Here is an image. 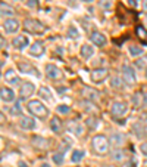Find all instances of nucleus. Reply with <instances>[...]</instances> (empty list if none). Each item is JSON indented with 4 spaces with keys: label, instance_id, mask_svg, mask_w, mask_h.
Masks as SVG:
<instances>
[{
    "label": "nucleus",
    "instance_id": "1",
    "mask_svg": "<svg viewBox=\"0 0 147 167\" xmlns=\"http://www.w3.org/2000/svg\"><path fill=\"white\" fill-rule=\"evenodd\" d=\"M91 146L97 155H106L110 149V141L103 135H96L91 139Z\"/></svg>",
    "mask_w": 147,
    "mask_h": 167
},
{
    "label": "nucleus",
    "instance_id": "2",
    "mask_svg": "<svg viewBox=\"0 0 147 167\" xmlns=\"http://www.w3.org/2000/svg\"><path fill=\"white\" fill-rule=\"evenodd\" d=\"M27 108H28V111L37 117V118H41V120H44V118H47V116H49V110L46 108V105L43 104V102H40V101H30L28 102V105H27Z\"/></svg>",
    "mask_w": 147,
    "mask_h": 167
},
{
    "label": "nucleus",
    "instance_id": "3",
    "mask_svg": "<svg viewBox=\"0 0 147 167\" xmlns=\"http://www.w3.org/2000/svg\"><path fill=\"white\" fill-rule=\"evenodd\" d=\"M24 30L27 33H31V34H43L46 31V25H43L38 19L28 18L24 21Z\"/></svg>",
    "mask_w": 147,
    "mask_h": 167
},
{
    "label": "nucleus",
    "instance_id": "4",
    "mask_svg": "<svg viewBox=\"0 0 147 167\" xmlns=\"http://www.w3.org/2000/svg\"><path fill=\"white\" fill-rule=\"evenodd\" d=\"M127 111H128V105L125 102H122V101H115L112 104V107H110V114L113 117H116V118L118 117H122Z\"/></svg>",
    "mask_w": 147,
    "mask_h": 167
},
{
    "label": "nucleus",
    "instance_id": "5",
    "mask_svg": "<svg viewBox=\"0 0 147 167\" xmlns=\"http://www.w3.org/2000/svg\"><path fill=\"white\" fill-rule=\"evenodd\" d=\"M108 76H109L108 68H94L91 73V80L94 83H102L103 80H106Z\"/></svg>",
    "mask_w": 147,
    "mask_h": 167
},
{
    "label": "nucleus",
    "instance_id": "6",
    "mask_svg": "<svg viewBox=\"0 0 147 167\" xmlns=\"http://www.w3.org/2000/svg\"><path fill=\"white\" fill-rule=\"evenodd\" d=\"M34 90H36V87H34V84L31 82H24L21 84V87H19V95H21L22 99H27V98H30L34 93Z\"/></svg>",
    "mask_w": 147,
    "mask_h": 167
},
{
    "label": "nucleus",
    "instance_id": "7",
    "mask_svg": "<svg viewBox=\"0 0 147 167\" xmlns=\"http://www.w3.org/2000/svg\"><path fill=\"white\" fill-rule=\"evenodd\" d=\"M99 96H100V93H99L94 87H88V86H85V87L82 89V98H84L85 101L94 102V101L99 99Z\"/></svg>",
    "mask_w": 147,
    "mask_h": 167
},
{
    "label": "nucleus",
    "instance_id": "8",
    "mask_svg": "<svg viewBox=\"0 0 147 167\" xmlns=\"http://www.w3.org/2000/svg\"><path fill=\"white\" fill-rule=\"evenodd\" d=\"M46 74H47V77L49 79H52V80H57V79H62V71L56 67V65H53V64H47L46 65Z\"/></svg>",
    "mask_w": 147,
    "mask_h": 167
},
{
    "label": "nucleus",
    "instance_id": "9",
    "mask_svg": "<svg viewBox=\"0 0 147 167\" xmlns=\"http://www.w3.org/2000/svg\"><path fill=\"white\" fill-rule=\"evenodd\" d=\"M122 77H124V82L127 84L135 83V74H134V70L130 65H124L122 67Z\"/></svg>",
    "mask_w": 147,
    "mask_h": 167
},
{
    "label": "nucleus",
    "instance_id": "10",
    "mask_svg": "<svg viewBox=\"0 0 147 167\" xmlns=\"http://www.w3.org/2000/svg\"><path fill=\"white\" fill-rule=\"evenodd\" d=\"M18 68L22 71V73H27V74H33L36 77H40V73L34 65H31L30 62H19L18 64Z\"/></svg>",
    "mask_w": 147,
    "mask_h": 167
},
{
    "label": "nucleus",
    "instance_id": "11",
    "mask_svg": "<svg viewBox=\"0 0 147 167\" xmlns=\"http://www.w3.org/2000/svg\"><path fill=\"white\" fill-rule=\"evenodd\" d=\"M4 31L6 33H9V34H12V33H16L18 30H19V22L16 21V19H13V18H9V19H6L4 21Z\"/></svg>",
    "mask_w": 147,
    "mask_h": 167
},
{
    "label": "nucleus",
    "instance_id": "12",
    "mask_svg": "<svg viewBox=\"0 0 147 167\" xmlns=\"http://www.w3.org/2000/svg\"><path fill=\"white\" fill-rule=\"evenodd\" d=\"M109 141H110V145H113V146H121V145H124L125 143V135L124 133H113L112 136L109 138Z\"/></svg>",
    "mask_w": 147,
    "mask_h": 167
},
{
    "label": "nucleus",
    "instance_id": "13",
    "mask_svg": "<svg viewBox=\"0 0 147 167\" xmlns=\"http://www.w3.org/2000/svg\"><path fill=\"white\" fill-rule=\"evenodd\" d=\"M0 96H1V99L4 102H13L15 101V93L9 87H1L0 89Z\"/></svg>",
    "mask_w": 147,
    "mask_h": 167
},
{
    "label": "nucleus",
    "instance_id": "14",
    "mask_svg": "<svg viewBox=\"0 0 147 167\" xmlns=\"http://www.w3.org/2000/svg\"><path fill=\"white\" fill-rule=\"evenodd\" d=\"M4 80H6L9 84H19L21 83L18 74H16L13 70H7V71L4 73Z\"/></svg>",
    "mask_w": 147,
    "mask_h": 167
},
{
    "label": "nucleus",
    "instance_id": "15",
    "mask_svg": "<svg viewBox=\"0 0 147 167\" xmlns=\"http://www.w3.org/2000/svg\"><path fill=\"white\" fill-rule=\"evenodd\" d=\"M90 40L94 43L96 46H105V44H106V37H105L102 33H99V31H94V33H91V37H90Z\"/></svg>",
    "mask_w": 147,
    "mask_h": 167
},
{
    "label": "nucleus",
    "instance_id": "16",
    "mask_svg": "<svg viewBox=\"0 0 147 167\" xmlns=\"http://www.w3.org/2000/svg\"><path fill=\"white\" fill-rule=\"evenodd\" d=\"M30 53H31L33 56H41V55L44 53V44L41 42H34L31 44Z\"/></svg>",
    "mask_w": 147,
    "mask_h": 167
},
{
    "label": "nucleus",
    "instance_id": "17",
    "mask_svg": "<svg viewBox=\"0 0 147 167\" xmlns=\"http://www.w3.org/2000/svg\"><path fill=\"white\" fill-rule=\"evenodd\" d=\"M50 129H52V132L56 133V135H60V133H62L63 126H62V121L59 120V117H53V118L50 120Z\"/></svg>",
    "mask_w": 147,
    "mask_h": 167
},
{
    "label": "nucleus",
    "instance_id": "18",
    "mask_svg": "<svg viewBox=\"0 0 147 167\" xmlns=\"http://www.w3.org/2000/svg\"><path fill=\"white\" fill-rule=\"evenodd\" d=\"M33 143H34V146L38 148V149H49V141L47 139H44V138H40V136H36V138H33Z\"/></svg>",
    "mask_w": 147,
    "mask_h": 167
},
{
    "label": "nucleus",
    "instance_id": "19",
    "mask_svg": "<svg viewBox=\"0 0 147 167\" xmlns=\"http://www.w3.org/2000/svg\"><path fill=\"white\" fill-rule=\"evenodd\" d=\"M12 44H13L16 49H24V47L28 46V37H25V36H18V37H15V39L12 40Z\"/></svg>",
    "mask_w": 147,
    "mask_h": 167
},
{
    "label": "nucleus",
    "instance_id": "20",
    "mask_svg": "<svg viewBox=\"0 0 147 167\" xmlns=\"http://www.w3.org/2000/svg\"><path fill=\"white\" fill-rule=\"evenodd\" d=\"M19 126H21L22 129L33 130V129H36V121H34L31 117H22V118L19 120Z\"/></svg>",
    "mask_w": 147,
    "mask_h": 167
},
{
    "label": "nucleus",
    "instance_id": "21",
    "mask_svg": "<svg viewBox=\"0 0 147 167\" xmlns=\"http://www.w3.org/2000/svg\"><path fill=\"white\" fill-rule=\"evenodd\" d=\"M68 130L72 132L75 136H81L82 132H84L82 126L79 124V123H76V121H69V123H68Z\"/></svg>",
    "mask_w": 147,
    "mask_h": 167
},
{
    "label": "nucleus",
    "instance_id": "22",
    "mask_svg": "<svg viewBox=\"0 0 147 167\" xmlns=\"http://www.w3.org/2000/svg\"><path fill=\"white\" fill-rule=\"evenodd\" d=\"M93 53H94V47H93V46H90V44H82V46H81L79 55H81L84 59H88Z\"/></svg>",
    "mask_w": 147,
    "mask_h": 167
},
{
    "label": "nucleus",
    "instance_id": "23",
    "mask_svg": "<svg viewBox=\"0 0 147 167\" xmlns=\"http://www.w3.org/2000/svg\"><path fill=\"white\" fill-rule=\"evenodd\" d=\"M84 155H85V152H84L82 149H74L72 155H71V161H72V163H79V161L84 158Z\"/></svg>",
    "mask_w": 147,
    "mask_h": 167
},
{
    "label": "nucleus",
    "instance_id": "24",
    "mask_svg": "<svg viewBox=\"0 0 147 167\" xmlns=\"http://www.w3.org/2000/svg\"><path fill=\"white\" fill-rule=\"evenodd\" d=\"M132 102H134V107L135 108H141L143 105H144V95L143 93H135L134 95V98H132Z\"/></svg>",
    "mask_w": 147,
    "mask_h": 167
},
{
    "label": "nucleus",
    "instance_id": "25",
    "mask_svg": "<svg viewBox=\"0 0 147 167\" xmlns=\"http://www.w3.org/2000/svg\"><path fill=\"white\" fill-rule=\"evenodd\" d=\"M38 96H41L43 99L50 101V99H52V92H50L46 86H41V87H40V90H38Z\"/></svg>",
    "mask_w": 147,
    "mask_h": 167
},
{
    "label": "nucleus",
    "instance_id": "26",
    "mask_svg": "<svg viewBox=\"0 0 147 167\" xmlns=\"http://www.w3.org/2000/svg\"><path fill=\"white\" fill-rule=\"evenodd\" d=\"M99 124V120L96 118V117H88L87 120H85V126L90 129V130H94L96 127Z\"/></svg>",
    "mask_w": 147,
    "mask_h": 167
},
{
    "label": "nucleus",
    "instance_id": "27",
    "mask_svg": "<svg viewBox=\"0 0 147 167\" xmlns=\"http://www.w3.org/2000/svg\"><path fill=\"white\" fill-rule=\"evenodd\" d=\"M82 108H84V111H87V113H94L97 108H96V105L93 104V102H90V101H84L82 104Z\"/></svg>",
    "mask_w": 147,
    "mask_h": 167
},
{
    "label": "nucleus",
    "instance_id": "28",
    "mask_svg": "<svg viewBox=\"0 0 147 167\" xmlns=\"http://www.w3.org/2000/svg\"><path fill=\"white\" fill-rule=\"evenodd\" d=\"M0 13H4V15H13V9H12L7 3H0Z\"/></svg>",
    "mask_w": 147,
    "mask_h": 167
},
{
    "label": "nucleus",
    "instance_id": "29",
    "mask_svg": "<svg viewBox=\"0 0 147 167\" xmlns=\"http://www.w3.org/2000/svg\"><path fill=\"white\" fill-rule=\"evenodd\" d=\"M110 84H112V87L113 89H122V80H121V77H112V80H110Z\"/></svg>",
    "mask_w": 147,
    "mask_h": 167
},
{
    "label": "nucleus",
    "instance_id": "30",
    "mask_svg": "<svg viewBox=\"0 0 147 167\" xmlns=\"http://www.w3.org/2000/svg\"><path fill=\"white\" fill-rule=\"evenodd\" d=\"M135 33H137V36L140 37V39H143V40H146L147 39V31L144 27H141V25H138L137 28H135Z\"/></svg>",
    "mask_w": 147,
    "mask_h": 167
},
{
    "label": "nucleus",
    "instance_id": "31",
    "mask_svg": "<svg viewBox=\"0 0 147 167\" xmlns=\"http://www.w3.org/2000/svg\"><path fill=\"white\" fill-rule=\"evenodd\" d=\"M21 111H22V110H21V102L16 101L15 105L10 108V114H12V116H18V114H21Z\"/></svg>",
    "mask_w": 147,
    "mask_h": 167
},
{
    "label": "nucleus",
    "instance_id": "32",
    "mask_svg": "<svg viewBox=\"0 0 147 167\" xmlns=\"http://www.w3.org/2000/svg\"><path fill=\"white\" fill-rule=\"evenodd\" d=\"M132 130L135 132V135H137L138 138H144V136H146V132H144V129H143V127L140 129V124H134V126H132Z\"/></svg>",
    "mask_w": 147,
    "mask_h": 167
},
{
    "label": "nucleus",
    "instance_id": "33",
    "mask_svg": "<svg viewBox=\"0 0 147 167\" xmlns=\"http://www.w3.org/2000/svg\"><path fill=\"white\" fill-rule=\"evenodd\" d=\"M68 37H69V39H78V37H79V33L76 31V28H75L74 25H71V27L68 28Z\"/></svg>",
    "mask_w": 147,
    "mask_h": 167
},
{
    "label": "nucleus",
    "instance_id": "34",
    "mask_svg": "<svg viewBox=\"0 0 147 167\" xmlns=\"http://www.w3.org/2000/svg\"><path fill=\"white\" fill-rule=\"evenodd\" d=\"M130 53H131L132 56H138V55L143 53V49H141L140 46H130Z\"/></svg>",
    "mask_w": 147,
    "mask_h": 167
},
{
    "label": "nucleus",
    "instance_id": "35",
    "mask_svg": "<svg viewBox=\"0 0 147 167\" xmlns=\"http://www.w3.org/2000/svg\"><path fill=\"white\" fill-rule=\"evenodd\" d=\"M135 65H137L138 68H146L147 67V55L141 56L140 59H137V61H135Z\"/></svg>",
    "mask_w": 147,
    "mask_h": 167
},
{
    "label": "nucleus",
    "instance_id": "36",
    "mask_svg": "<svg viewBox=\"0 0 147 167\" xmlns=\"http://www.w3.org/2000/svg\"><path fill=\"white\" fill-rule=\"evenodd\" d=\"M53 161H55L57 166L63 164V152H56V154L53 155Z\"/></svg>",
    "mask_w": 147,
    "mask_h": 167
},
{
    "label": "nucleus",
    "instance_id": "37",
    "mask_svg": "<svg viewBox=\"0 0 147 167\" xmlns=\"http://www.w3.org/2000/svg\"><path fill=\"white\" fill-rule=\"evenodd\" d=\"M57 113H60V114H68V113H69V107H66V105H59V107H57Z\"/></svg>",
    "mask_w": 147,
    "mask_h": 167
},
{
    "label": "nucleus",
    "instance_id": "38",
    "mask_svg": "<svg viewBox=\"0 0 147 167\" xmlns=\"http://www.w3.org/2000/svg\"><path fill=\"white\" fill-rule=\"evenodd\" d=\"M112 157H113V160H118V161H119V160L124 158V152H122V151H115Z\"/></svg>",
    "mask_w": 147,
    "mask_h": 167
},
{
    "label": "nucleus",
    "instance_id": "39",
    "mask_svg": "<svg viewBox=\"0 0 147 167\" xmlns=\"http://www.w3.org/2000/svg\"><path fill=\"white\" fill-rule=\"evenodd\" d=\"M102 7H106V9H110L112 7V0H102L100 1Z\"/></svg>",
    "mask_w": 147,
    "mask_h": 167
},
{
    "label": "nucleus",
    "instance_id": "40",
    "mask_svg": "<svg viewBox=\"0 0 147 167\" xmlns=\"http://www.w3.org/2000/svg\"><path fill=\"white\" fill-rule=\"evenodd\" d=\"M140 151H141L144 155H147V142H144V143L140 145Z\"/></svg>",
    "mask_w": 147,
    "mask_h": 167
},
{
    "label": "nucleus",
    "instance_id": "41",
    "mask_svg": "<svg viewBox=\"0 0 147 167\" xmlns=\"http://www.w3.org/2000/svg\"><path fill=\"white\" fill-rule=\"evenodd\" d=\"M28 6L30 7H37L38 6V0H28Z\"/></svg>",
    "mask_w": 147,
    "mask_h": 167
},
{
    "label": "nucleus",
    "instance_id": "42",
    "mask_svg": "<svg viewBox=\"0 0 147 167\" xmlns=\"http://www.w3.org/2000/svg\"><path fill=\"white\" fill-rule=\"evenodd\" d=\"M4 47H6V40L0 36V49H4Z\"/></svg>",
    "mask_w": 147,
    "mask_h": 167
},
{
    "label": "nucleus",
    "instance_id": "43",
    "mask_svg": "<svg viewBox=\"0 0 147 167\" xmlns=\"http://www.w3.org/2000/svg\"><path fill=\"white\" fill-rule=\"evenodd\" d=\"M128 4H130L131 7H137V1H135V0H128Z\"/></svg>",
    "mask_w": 147,
    "mask_h": 167
},
{
    "label": "nucleus",
    "instance_id": "44",
    "mask_svg": "<svg viewBox=\"0 0 147 167\" xmlns=\"http://www.w3.org/2000/svg\"><path fill=\"white\" fill-rule=\"evenodd\" d=\"M143 10L147 13V0H143Z\"/></svg>",
    "mask_w": 147,
    "mask_h": 167
},
{
    "label": "nucleus",
    "instance_id": "45",
    "mask_svg": "<svg viewBox=\"0 0 147 167\" xmlns=\"http://www.w3.org/2000/svg\"><path fill=\"white\" fill-rule=\"evenodd\" d=\"M140 120H143L144 123H147V114H141V118Z\"/></svg>",
    "mask_w": 147,
    "mask_h": 167
},
{
    "label": "nucleus",
    "instance_id": "46",
    "mask_svg": "<svg viewBox=\"0 0 147 167\" xmlns=\"http://www.w3.org/2000/svg\"><path fill=\"white\" fill-rule=\"evenodd\" d=\"M18 167H28V164H27V163H24V161H19Z\"/></svg>",
    "mask_w": 147,
    "mask_h": 167
},
{
    "label": "nucleus",
    "instance_id": "47",
    "mask_svg": "<svg viewBox=\"0 0 147 167\" xmlns=\"http://www.w3.org/2000/svg\"><path fill=\"white\" fill-rule=\"evenodd\" d=\"M3 121H4V114L0 111V123H3Z\"/></svg>",
    "mask_w": 147,
    "mask_h": 167
},
{
    "label": "nucleus",
    "instance_id": "48",
    "mask_svg": "<svg viewBox=\"0 0 147 167\" xmlns=\"http://www.w3.org/2000/svg\"><path fill=\"white\" fill-rule=\"evenodd\" d=\"M41 167H50V166H49L47 163H43V164H41Z\"/></svg>",
    "mask_w": 147,
    "mask_h": 167
},
{
    "label": "nucleus",
    "instance_id": "49",
    "mask_svg": "<svg viewBox=\"0 0 147 167\" xmlns=\"http://www.w3.org/2000/svg\"><path fill=\"white\" fill-rule=\"evenodd\" d=\"M82 1H87V3H90V1H93V0H82Z\"/></svg>",
    "mask_w": 147,
    "mask_h": 167
},
{
    "label": "nucleus",
    "instance_id": "50",
    "mask_svg": "<svg viewBox=\"0 0 147 167\" xmlns=\"http://www.w3.org/2000/svg\"><path fill=\"white\" fill-rule=\"evenodd\" d=\"M0 67H1V64H0Z\"/></svg>",
    "mask_w": 147,
    "mask_h": 167
},
{
    "label": "nucleus",
    "instance_id": "51",
    "mask_svg": "<svg viewBox=\"0 0 147 167\" xmlns=\"http://www.w3.org/2000/svg\"><path fill=\"white\" fill-rule=\"evenodd\" d=\"M146 76H147V73H146Z\"/></svg>",
    "mask_w": 147,
    "mask_h": 167
}]
</instances>
